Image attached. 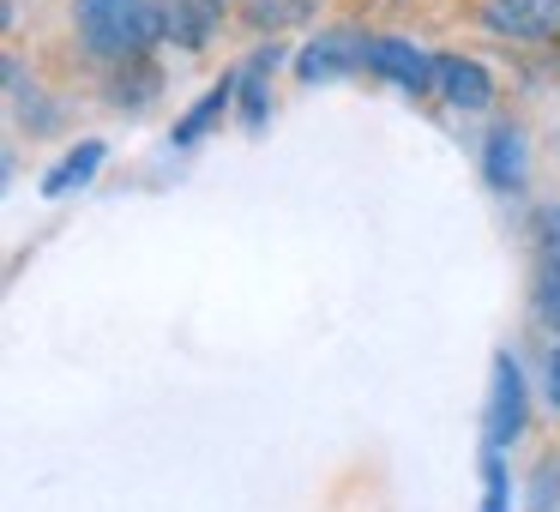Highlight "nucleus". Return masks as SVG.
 Masks as SVG:
<instances>
[{
    "mask_svg": "<svg viewBox=\"0 0 560 512\" xmlns=\"http://www.w3.org/2000/svg\"><path fill=\"white\" fill-rule=\"evenodd\" d=\"M73 31H79V49L97 67L145 61L170 37L158 0H73Z\"/></svg>",
    "mask_w": 560,
    "mask_h": 512,
    "instance_id": "1",
    "label": "nucleus"
},
{
    "mask_svg": "<svg viewBox=\"0 0 560 512\" xmlns=\"http://www.w3.org/2000/svg\"><path fill=\"white\" fill-rule=\"evenodd\" d=\"M476 19L506 43H542V49L560 43V0H482Z\"/></svg>",
    "mask_w": 560,
    "mask_h": 512,
    "instance_id": "2",
    "label": "nucleus"
},
{
    "mask_svg": "<svg viewBox=\"0 0 560 512\" xmlns=\"http://www.w3.org/2000/svg\"><path fill=\"white\" fill-rule=\"evenodd\" d=\"M368 43H374V37H368V31H355V25L319 31V37L295 55V79H302V85H319V79L355 73V67H368Z\"/></svg>",
    "mask_w": 560,
    "mask_h": 512,
    "instance_id": "3",
    "label": "nucleus"
},
{
    "mask_svg": "<svg viewBox=\"0 0 560 512\" xmlns=\"http://www.w3.org/2000/svg\"><path fill=\"white\" fill-rule=\"evenodd\" d=\"M368 73L392 79V85L410 91V97H428V91H434V73H440V55L416 49V43H404V37H374L368 43Z\"/></svg>",
    "mask_w": 560,
    "mask_h": 512,
    "instance_id": "4",
    "label": "nucleus"
},
{
    "mask_svg": "<svg viewBox=\"0 0 560 512\" xmlns=\"http://www.w3.org/2000/svg\"><path fill=\"white\" fill-rule=\"evenodd\" d=\"M488 446H512L524 434V374L512 356H494V386H488Z\"/></svg>",
    "mask_w": 560,
    "mask_h": 512,
    "instance_id": "5",
    "label": "nucleus"
},
{
    "mask_svg": "<svg viewBox=\"0 0 560 512\" xmlns=\"http://www.w3.org/2000/svg\"><path fill=\"white\" fill-rule=\"evenodd\" d=\"M434 91L452 103V109H464V115H482L488 103H494V79H488V67L470 61V55H440Z\"/></svg>",
    "mask_w": 560,
    "mask_h": 512,
    "instance_id": "6",
    "label": "nucleus"
},
{
    "mask_svg": "<svg viewBox=\"0 0 560 512\" xmlns=\"http://www.w3.org/2000/svg\"><path fill=\"white\" fill-rule=\"evenodd\" d=\"M223 25V0H163V31L175 49H206Z\"/></svg>",
    "mask_w": 560,
    "mask_h": 512,
    "instance_id": "7",
    "label": "nucleus"
},
{
    "mask_svg": "<svg viewBox=\"0 0 560 512\" xmlns=\"http://www.w3.org/2000/svg\"><path fill=\"white\" fill-rule=\"evenodd\" d=\"M482 175H488V187H500V194H512V187L524 182V127L518 121H500L494 133H488Z\"/></svg>",
    "mask_w": 560,
    "mask_h": 512,
    "instance_id": "8",
    "label": "nucleus"
},
{
    "mask_svg": "<svg viewBox=\"0 0 560 512\" xmlns=\"http://www.w3.org/2000/svg\"><path fill=\"white\" fill-rule=\"evenodd\" d=\"M235 97H242V73H223L218 85H211L206 97H199L194 109L182 115V121H175V146H199V139H206L211 127H218L223 115L235 109Z\"/></svg>",
    "mask_w": 560,
    "mask_h": 512,
    "instance_id": "9",
    "label": "nucleus"
},
{
    "mask_svg": "<svg viewBox=\"0 0 560 512\" xmlns=\"http://www.w3.org/2000/svg\"><path fill=\"white\" fill-rule=\"evenodd\" d=\"M103 158H109V146H103V139H79V146L67 151V158L55 163L49 175H43V199H67V194H79V187H85L91 175L103 170Z\"/></svg>",
    "mask_w": 560,
    "mask_h": 512,
    "instance_id": "10",
    "label": "nucleus"
},
{
    "mask_svg": "<svg viewBox=\"0 0 560 512\" xmlns=\"http://www.w3.org/2000/svg\"><path fill=\"white\" fill-rule=\"evenodd\" d=\"M163 91V73H158V61H127V67H109V103L121 115H139V109H151V97Z\"/></svg>",
    "mask_w": 560,
    "mask_h": 512,
    "instance_id": "11",
    "label": "nucleus"
},
{
    "mask_svg": "<svg viewBox=\"0 0 560 512\" xmlns=\"http://www.w3.org/2000/svg\"><path fill=\"white\" fill-rule=\"evenodd\" d=\"M314 13H319V0H242V7H235V19H242L247 31H259V37H278V31H290V25H307Z\"/></svg>",
    "mask_w": 560,
    "mask_h": 512,
    "instance_id": "12",
    "label": "nucleus"
},
{
    "mask_svg": "<svg viewBox=\"0 0 560 512\" xmlns=\"http://www.w3.org/2000/svg\"><path fill=\"white\" fill-rule=\"evenodd\" d=\"M530 307L548 331H560V247L542 242V259H536V290H530Z\"/></svg>",
    "mask_w": 560,
    "mask_h": 512,
    "instance_id": "13",
    "label": "nucleus"
},
{
    "mask_svg": "<svg viewBox=\"0 0 560 512\" xmlns=\"http://www.w3.org/2000/svg\"><path fill=\"white\" fill-rule=\"evenodd\" d=\"M482 512H512V470L500 458V446H488L482 458Z\"/></svg>",
    "mask_w": 560,
    "mask_h": 512,
    "instance_id": "14",
    "label": "nucleus"
},
{
    "mask_svg": "<svg viewBox=\"0 0 560 512\" xmlns=\"http://www.w3.org/2000/svg\"><path fill=\"white\" fill-rule=\"evenodd\" d=\"M548 404L560 410V344L548 350Z\"/></svg>",
    "mask_w": 560,
    "mask_h": 512,
    "instance_id": "15",
    "label": "nucleus"
},
{
    "mask_svg": "<svg viewBox=\"0 0 560 512\" xmlns=\"http://www.w3.org/2000/svg\"><path fill=\"white\" fill-rule=\"evenodd\" d=\"M223 7H230V0H223Z\"/></svg>",
    "mask_w": 560,
    "mask_h": 512,
    "instance_id": "16",
    "label": "nucleus"
}]
</instances>
